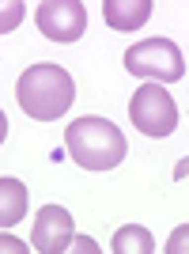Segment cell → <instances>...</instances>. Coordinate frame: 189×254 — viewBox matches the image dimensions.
<instances>
[{
    "label": "cell",
    "instance_id": "obj_9",
    "mask_svg": "<svg viewBox=\"0 0 189 254\" xmlns=\"http://www.w3.org/2000/svg\"><path fill=\"white\" fill-rule=\"evenodd\" d=\"M110 247H114L117 254H151L155 251V239H151V232L140 228V224H125V228L114 232V243Z\"/></svg>",
    "mask_w": 189,
    "mask_h": 254
},
{
    "label": "cell",
    "instance_id": "obj_6",
    "mask_svg": "<svg viewBox=\"0 0 189 254\" xmlns=\"http://www.w3.org/2000/svg\"><path fill=\"white\" fill-rule=\"evenodd\" d=\"M72 235H76V220H72V212L64 209V205H42V209H38L34 235H31L34 251H42V254L68 251Z\"/></svg>",
    "mask_w": 189,
    "mask_h": 254
},
{
    "label": "cell",
    "instance_id": "obj_1",
    "mask_svg": "<svg viewBox=\"0 0 189 254\" xmlns=\"http://www.w3.org/2000/svg\"><path fill=\"white\" fill-rule=\"evenodd\" d=\"M15 99L31 118L38 122H57V118L76 103V84L68 68L49 61H38L31 68H23V76L15 80Z\"/></svg>",
    "mask_w": 189,
    "mask_h": 254
},
{
    "label": "cell",
    "instance_id": "obj_12",
    "mask_svg": "<svg viewBox=\"0 0 189 254\" xmlns=\"http://www.w3.org/2000/svg\"><path fill=\"white\" fill-rule=\"evenodd\" d=\"M19 19H23V4H4V19H0V31L8 34Z\"/></svg>",
    "mask_w": 189,
    "mask_h": 254
},
{
    "label": "cell",
    "instance_id": "obj_4",
    "mask_svg": "<svg viewBox=\"0 0 189 254\" xmlns=\"http://www.w3.org/2000/svg\"><path fill=\"white\" fill-rule=\"evenodd\" d=\"M129 118L144 137H170L178 129V106L163 84H140L129 99Z\"/></svg>",
    "mask_w": 189,
    "mask_h": 254
},
{
    "label": "cell",
    "instance_id": "obj_13",
    "mask_svg": "<svg viewBox=\"0 0 189 254\" xmlns=\"http://www.w3.org/2000/svg\"><path fill=\"white\" fill-rule=\"evenodd\" d=\"M0 251H8V254H23L27 247H23L15 235H8V228H4V235H0Z\"/></svg>",
    "mask_w": 189,
    "mask_h": 254
},
{
    "label": "cell",
    "instance_id": "obj_2",
    "mask_svg": "<svg viewBox=\"0 0 189 254\" xmlns=\"http://www.w3.org/2000/svg\"><path fill=\"white\" fill-rule=\"evenodd\" d=\"M64 148L84 171H114L129 156L125 133L106 118H76L64 129Z\"/></svg>",
    "mask_w": 189,
    "mask_h": 254
},
{
    "label": "cell",
    "instance_id": "obj_7",
    "mask_svg": "<svg viewBox=\"0 0 189 254\" xmlns=\"http://www.w3.org/2000/svg\"><path fill=\"white\" fill-rule=\"evenodd\" d=\"M151 0H102V15L106 23L114 27V31H137V27H144L147 19H151Z\"/></svg>",
    "mask_w": 189,
    "mask_h": 254
},
{
    "label": "cell",
    "instance_id": "obj_8",
    "mask_svg": "<svg viewBox=\"0 0 189 254\" xmlns=\"http://www.w3.org/2000/svg\"><path fill=\"white\" fill-rule=\"evenodd\" d=\"M27 212V186L19 179H0V224L4 228H15Z\"/></svg>",
    "mask_w": 189,
    "mask_h": 254
},
{
    "label": "cell",
    "instance_id": "obj_5",
    "mask_svg": "<svg viewBox=\"0 0 189 254\" xmlns=\"http://www.w3.org/2000/svg\"><path fill=\"white\" fill-rule=\"evenodd\" d=\"M38 31L49 42H76L87 31V8L80 0H46L38 4Z\"/></svg>",
    "mask_w": 189,
    "mask_h": 254
},
{
    "label": "cell",
    "instance_id": "obj_11",
    "mask_svg": "<svg viewBox=\"0 0 189 254\" xmlns=\"http://www.w3.org/2000/svg\"><path fill=\"white\" fill-rule=\"evenodd\" d=\"M68 251H72V254H98V243H94L91 235H72Z\"/></svg>",
    "mask_w": 189,
    "mask_h": 254
},
{
    "label": "cell",
    "instance_id": "obj_14",
    "mask_svg": "<svg viewBox=\"0 0 189 254\" xmlns=\"http://www.w3.org/2000/svg\"><path fill=\"white\" fill-rule=\"evenodd\" d=\"M186 175H189V159H182L178 167H174V179H186Z\"/></svg>",
    "mask_w": 189,
    "mask_h": 254
},
{
    "label": "cell",
    "instance_id": "obj_3",
    "mask_svg": "<svg viewBox=\"0 0 189 254\" xmlns=\"http://www.w3.org/2000/svg\"><path fill=\"white\" fill-rule=\"evenodd\" d=\"M125 68L133 76H144L151 84H174L186 76V61H182V50L170 38L155 34V38H144V42L129 46L125 53Z\"/></svg>",
    "mask_w": 189,
    "mask_h": 254
},
{
    "label": "cell",
    "instance_id": "obj_10",
    "mask_svg": "<svg viewBox=\"0 0 189 254\" xmlns=\"http://www.w3.org/2000/svg\"><path fill=\"white\" fill-rule=\"evenodd\" d=\"M163 254H189V224H182V228H174V232H170Z\"/></svg>",
    "mask_w": 189,
    "mask_h": 254
}]
</instances>
